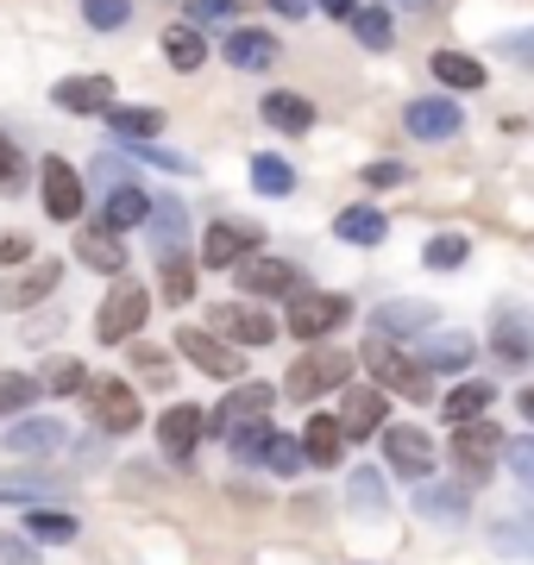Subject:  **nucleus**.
<instances>
[{
	"label": "nucleus",
	"instance_id": "obj_57",
	"mask_svg": "<svg viewBox=\"0 0 534 565\" xmlns=\"http://www.w3.org/2000/svg\"><path fill=\"white\" fill-rule=\"evenodd\" d=\"M270 7H277V13H284V20H302V13H309L314 0H270Z\"/></svg>",
	"mask_w": 534,
	"mask_h": 565
},
{
	"label": "nucleus",
	"instance_id": "obj_19",
	"mask_svg": "<svg viewBox=\"0 0 534 565\" xmlns=\"http://www.w3.org/2000/svg\"><path fill=\"white\" fill-rule=\"evenodd\" d=\"M63 282V264H32L25 277H7L0 282V308H39L51 289Z\"/></svg>",
	"mask_w": 534,
	"mask_h": 565
},
{
	"label": "nucleus",
	"instance_id": "obj_9",
	"mask_svg": "<svg viewBox=\"0 0 534 565\" xmlns=\"http://www.w3.org/2000/svg\"><path fill=\"white\" fill-rule=\"evenodd\" d=\"M377 440H384V459L396 465V471H403V478H415V484H428V471H434V446H428V434H421V427H403V422H384V434H377Z\"/></svg>",
	"mask_w": 534,
	"mask_h": 565
},
{
	"label": "nucleus",
	"instance_id": "obj_46",
	"mask_svg": "<svg viewBox=\"0 0 534 565\" xmlns=\"http://www.w3.org/2000/svg\"><path fill=\"white\" fill-rule=\"evenodd\" d=\"M0 503H51V478H0Z\"/></svg>",
	"mask_w": 534,
	"mask_h": 565
},
{
	"label": "nucleus",
	"instance_id": "obj_7",
	"mask_svg": "<svg viewBox=\"0 0 534 565\" xmlns=\"http://www.w3.org/2000/svg\"><path fill=\"white\" fill-rule=\"evenodd\" d=\"M503 427L496 422H459L452 427V465H466V478H491V465L503 459Z\"/></svg>",
	"mask_w": 534,
	"mask_h": 565
},
{
	"label": "nucleus",
	"instance_id": "obj_12",
	"mask_svg": "<svg viewBox=\"0 0 534 565\" xmlns=\"http://www.w3.org/2000/svg\"><path fill=\"white\" fill-rule=\"evenodd\" d=\"M491 345H496V359H503V371H522V364L534 359V315L503 308L491 321Z\"/></svg>",
	"mask_w": 534,
	"mask_h": 565
},
{
	"label": "nucleus",
	"instance_id": "obj_59",
	"mask_svg": "<svg viewBox=\"0 0 534 565\" xmlns=\"http://www.w3.org/2000/svg\"><path fill=\"white\" fill-rule=\"evenodd\" d=\"M515 408H522V415L534 422V390H522V396H515Z\"/></svg>",
	"mask_w": 534,
	"mask_h": 565
},
{
	"label": "nucleus",
	"instance_id": "obj_10",
	"mask_svg": "<svg viewBox=\"0 0 534 565\" xmlns=\"http://www.w3.org/2000/svg\"><path fill=\"white\" fill-rule=\"evenodd\" d=\"M239 289H246L252 302L296 296V289H302V264H289V258H246V264H239Z\"/></svg>",
	"mask_w": 534,
	"mask_h": 565
},
{
	"label": "nucleus",
	"instance_id": "obj_5",
	"mask_svg": "<svg viewBox=\"0 0 534 565\" xmlns=\"http://www.w3.org/2000/svg\"><path fill=\"white\" fill-rule=\"evenodd\" d=\"M88 422L102 427V434H132V427H139V396H132V390L120 384V377H88Z\"/></svg>",
	"mask_w": 534,
	"mask_h": 565
},
{
	"label": "nucleus",
	"instance_id": "obj_27",
	"mask_svg": "<svg viewBox=\"0 0 534 565\" xmlns=\"http://www.w3.org/2000/svg\"><path fill=\"white\" fill-rule=\"evenodd\" d=\"M472 352H478V340L452 327V333H428V345H421V364H428V371H466V364H472Z\"/></svg>",
	"mask_w": 534,
	"mask_h": 565
},
{
	"label": "nucleus",
	"instance_id": "obj_56",
	"mask_svg": "<svg viewBox=\"0 0 534 565\" xmlns=\"http://www.w3.org/2000/svg\"><path fill=\"white\" fill-rule=\"evenodd\" d=\"M314 7H321V13H333V20H352V13H359V0H314Z\"/></svg>",
	"mask_w": 534,
	"mask_h": 565
},
{
	"label": "nucleus",
	"instance_id": "obj_2",
	"mask_svg": "<svg viewBox=\"0 0 534 565\" xmlns=\"http://www.w3.org/2000/svg\"><path fill=\"white\" fill-rule=\"evenodd\" d=\"M365 371H371L384 390H403L409 403H421V396H428V364H421V359H403V352H396L384 333H371V340H365Z\"/></svg>",
	"mask_w": 534,
	"mask_h": 565
},
{
	"label": "nucleus",
	"instance_id": "obj_3",
	"mask_svg": "<svg viewBox=\"0 0 534 565\" xmlns=\"http://www.w3.org/2000/svg\"><path fill=\"white\" fill-rule=\"evenodd\" d=\"M265 245V226L258 221H214L202 233V270H239Z\"/></svg>",
	"mask_w": 534,
	"mask_h": 565
},
{
	"label": "nucleus",
	"instance_id": "obj_16",
	"mask_svg": "<svg viewBox=\"0 0 534 565\" xmlns=\"http://www.w3.org/2000/svg\"><path fill=\"white\" fill-rule=\"evenodd\" d=\"M202 434H207V415H202V408L177 403V408H164V415H158V446H164L170 459H189Z\"/></svg>",
	"mask_w": 534,
	"mask_h": 565
},
{
	"label": "nucleus",
	"instance_id": "obj_21",
	"mask_svg": "<svg viewBox=\"0 0 534 565\" xmlns=\"http://www.w3.org/2000/svg\"><path fill=\"white\" fill-rule=\"evenodd\" d=\"M226 63L258 76V70H270V63H277V39H270V32H258V25H239V32H226Z\"/></svg>",
	"mask_w": 534,
	"mask_h": 565
},
{
	"label": "nucleus",
	"instance_id": "obj_53",
	"mask_svg": "<svg viewBox=\"0 0 534 565\" xmlns=\"http://www.w3.org/2000/svg\"><path fill=\"white\" fill-rule=\"evenodd\" d=\"M496 546H510V553H534V515L522 527H496Z\"/></svg>",
	"mask_w": 534,
	"mask_h": 565
},
{
	"label": "nucleus",
	"instance_id": "obj_37",
	"mask_svg": "<svg viewBox=\"0 0 534 565\" xmlns=\"http://www.w3.org/2000/svg\"><path fill=\"white\" fill-rule=\"evenodd\" d=\"M466 258H472V239H466V233H434V239L421 245V264H428V270H459Z\"/></svg>",
	"mask_w": 534,
	"mask_h": 565
},
{
	"label": "nucleus",
	"instance_id": "obj_40",
	"mask_svg": "<svg viewBox=\"0 0 534 565\" xmlns=\"http://www.w3.org/2000/svg\"><path fill=\"white\" fill-rule=\"evenodd\" d=\"M151 233H158V245H164V258L183 245V233H189V221H183V202H151Z\"/></svg>",
	"mask_w": 534,
	"mask_h": 565
},
{
	"label": "nucleus",
	"instance_id": "obj_48",
	"mask_svg": "<svg viewBox=\"0 0 534 565\" xmlns=\"http://www.w3.org/2000/svg\"><path fill=\"white\" fill-rule=\"evenodd\" d=\"M503 459H510L515 484H528V490H534V440H510V446H503Z\"/></svg>",
	"mask_w": 534,
	"mask_h": 565
},
{
	"label": "nucleus",
	"instance_id": "obj_33",
	"mask_svg": "<svg viewBox=\"0 0 534 565\" xmlns=\"http://www.w3.org/2000/svg\"><path fill=\"white\" fill-rule=\"evenodd\" d=\"M434 76L447 88H484V63L466 57V51H434Z\"/></svg>",
	"mask_w": 534,
	"mask_h": 565
},
{
	"label": "nucleus",
	"instance_id": "obj_25",
	"mask_svg": "<svg viewBox=\"0 0 534 565\" xmlns=\"http://www.w3.org/2000/svg\"><path fill=\"white\" fill-rule=\"evenodd\" d=\"M0 446H7V452H51V446H63V422H57V415L13 422L7 434H0Z\"/></svg>",
	"mask_w": 534,
	"mask_h": 565
},
{
	"label": "nucleus",
	"instance_id": "obj_26",
	"mask_svg": "<svg viewBox=\"0 0 534 565\" xmlns=\"http://www.w3.org/2000/svg\"><path fill=\"white\" fill-rule=\"evenodd\" d=\"M302 452H309V465H340V452H346V427H340V415H309V427H302Z\"/></svg>",
	"mask_w": 534,
	"mask_h": 565
},
{
	"label": "nucleus",
	"instance_id": "obj_30",
	"mask_svg": "<svg viewBox=\"0 0 534 565\" xmlns=\"http://www.w3.org/2000/svg\"><path fill=\"white\" fill-rule=\"evenodd\" d=\"M151 221V195H139V189H107L102 202V226L107 233H126V226Z\"/></svg>",
	"mask_w": 534,
	"mask_h": 565
},
{
	"label": "nucleus",
	"instance_id": "obj_41",
	"mask_svg": "<svg viewBox=\"0 0 534 565\" xmlns=\"http://www.w3.org/2000/svg\"><path fill=\"white\" fill-rule=\"evenodd\" d=\"M258 465H270L277 478H296V471L309 465V452H302V440H296V434H270V446H265V459H258Z\"/></svg>",
	"mask_w": 534,
	"mask_h": 565
},
{
	"label": "nucleus",
	"instance_id": "obj_58",
	"mask_svg": "<svg viewBox=\"0 0 534 565\" xmlns=\"http://www.w3.org/2000/svg\"><path fill=\"white\" fill-rule=\"evenodd\" d=\"M391 7H415V13H434L440 0H391Z\"/></svg>",
	"mask_w": 534,
	"mask_h": 565
},
{
	"label": "nucleus",
	"instance_id": "obj_13",
	"mask_svg": "<svg viewBox=\"0 0 534 565\" xmlns=\"http://www.w3.org/2000/svg\"><path fill=\"white\" fill-rule=\"evenodd\" d=\"M340 427H346V440H371V434H384V390H377V384H346Z\"/></svg>",
	"mask_w": 534,
	"mask_h": 565
},
{
	"label": "nucleus",
	"instance_id": "obj_15",
	"mask_svg": "<svg viewBox=\"0 0 534 565\" xmlns=\"http://www.w3.org/2000/svg\"><path fill=\"white\" fill-rule=\"evenodd\" d=\"M51 102H57L63 114H107V107H114V76H63L57 88H51Z\"/></svg>",
	"mask_w": 534,
	"mask_h": 565
},
{
	"label": "nucleus",
	"instance_id": "obj_43",
	"mask_svg": "<svg viewBox=\"0 0 534 565\" xmlns=\"http://www.w3.org/2000/svg\"><path fill=\"white\" fill-rule=\"evenodd\" d=\"M39 403V377H13V371H0V415H20V408Z\"/></svg>",
	"mask_w": 534,
	"mask_h": 565
},
{
	"label": "nucleus",
	"instance_id": "obj_1",
	"mask_svg": "<svg viewBox=\"0 0 534 565\" xmlns=\"http://www.w3.org/2000/svg\"><path fill=\"white\" fill-rule=\"evenodd\" d=\"M352 321V302L346 296H333V289H296L289 296V333L296 340H328L333 327Z\"/></svg>",
	"mask_w": 534,
	"mask_h": 565
},
{
	"label": "nucleus",
	"instance_id": "obj_55",
	"mask_svg": "<svg viewBox=\"0 0 534 565\" xmlns=\"http://www.w3.org/2000/svg\"><path fill=\"white\" fill-rule=\"evenodd\" d=\"M32 258V239H25V233H7V239H0V264H25Z\"/></svg>",
	"mask_w": 534,
	"mask_h": 565
},
{
	"label": "nucleus",
	"instance_id": "obj_50",
	"mask_svg": "<svg viewBox=\"0 0 534 565\" xmlns=\"http://www.w3.org/2000/svg\"><path fill=\"white\" fill-rule=\"evenodd\" d=\"M0 565H39V546L20 534H0Z\"/></svg>",
	"mask_w": 534,
	"mask_h": 565
},
{
	"label": "nucleus",
	"instance_id": "obj_11",
	"mask_svg": "<svg viewBox=\"0 0 534 565\" xmlns=\"http://www.w3.org/2000/svg\"><path fill=\"white\" fill-rule=\"evenodd\" d=\"M39 195H44V214H51V221H76V214H83V177H76V163H63V158L44 163Z\"/></svg>",
	"mask_w": 534,
	"mask_h": 565
},
{
	"label": "nucleus",
	"instance_id": "obj_23",
	"mask_svg": "<svg viewBox=\"0 0 534 565\" xmlns=\"http://www.w3.org/2000/svg\"><path fill=\"white\" fill-rule=\"evenodd\" d=\"M102 120L114 126V132H120L126 145H151L158 132H164V114H158V107H139V102H126V107L114 102V107L102 114Z\"/></svg>",
	"mask_w": 534,
	"mask_h": 565
},
{
	"label": "nucleus",
	"instance_id": "obj_14",
	"mask_svg": "<svg viewBox=\"0 0 534 565\" xmlns=\"http://www.w3.org/2000/svg\"><path fill=\"white\" fill-rule=\"evenodd\" d=\"M207 315H214V333H226V345H270L277 340V321L252 315L246 302H221V308H207Z\"/></svg>",
	"mask_w": 534,
	"mask_h": 565
},
{
	"label": "nucleus",
	"instance_id": "obj_47",
	"mask_svg": "<svg viewBox=\"0 0 534 565\" xmlns=\"http://www.w3.org/2000/svg\"><path fill=\"white\" fill-rule=\"evenodd\" d=\"M25 182V163H20V145L7 139V132H0V195H13V189H20Z\"/></svg>",
	"mask_w": 534,
	"mask_h": 565
},
{
	"label": "nucleus",
	"instance_id": "obj_38",
	"mask_svg": "<svg viewBox=\"0 0 534 565\" xmlns=\"http://www.w3.org/2000/svg\"><path fill=\"white\" fill-rule=\"evenodd\" d=\"M491 403H496L491 384H459V390L447 396V422H452V427H459V422H484V408H491Z\"/></svg>",
	"mask_w": 534,
	"mask_h": 565
},
{
	"label": "nucleus",
	"instance_id": "obj_49",
	"mask_svg": "<svg viewBox=\"0 0 534 565\" xmlns=\"http://www.w3.org/2000/svg\"><path fill=\"white\" fill-rule=\"evenodd\" d=\"M233 13H246L239 0H189V25H207V20H233Z\"/></svg>",
	"mask_w": 534,
	"mask_h": 565
},
{
	"label": "nucleus",
	"instance_id": "obj_39",
	"mask_svg": "<svg viewBox=\"0 0 534 565\" xmlns=\"http://www.w3.org/2000/svg\"><path fill=\"white\" fill-rule=\"evenodd\" d=\"M39 390H51V396H76V390H88L83 359H51V364L39 371Z\"/></svg>",
	"mask_w": 534,
	"mask_h": 565
},
{
	"label": "nucleus",
	"instance_id": "obj_36",
	"mask_svg": "<svg viewBox=\"0 0 534 565\" xmlns=\"http://www.w3.org/2000/svg\"><path fill=\"white\" fill-rule=\"evenodd\" d=\"M346 25L359 32V44H365V51H391V39H396L391 7H359V13H352Z\"/></svg>",
	"mask_w": 534,
	"mask_h": 565
},
{
	"label": "nucleus",
	"instance_id": "obj_20",
	"mask_svg": "<svg viewBox=\"0 0 534 565\" xmlns=\"http://www.w3.org/2000/svg\"><path fill=\"white\" fill-rule=\"evenodd\" d=\"M76 258H83L95 277H120L126 270L120 233H107V226H83V233H76Z\"/></svg>",
	"mask_w": 534,
	"mask_h": 565
},
{
	"label": "nucleus",
	"instance_id": "obj_17",
	"mask_svg": "<svg viewBox=\"0 0 534 565\" xmlns=\"http://www.w3.org/2000/svg\"><path fill=\"white\" fill-rule=\"evenodd\" d=\"M270 403H277V390L270 384H239L214 415H207V434H226L233 422H258V415H270Z\"/></svg>",
	"mask_w": 534,
	"mask_h": 565
},
{
	"label": "nucleus",
	"instance_id": "obj_24",
	"mask_svg": "<svg viewBox=\"0 0 534 565\" xmlns=\"http://www.w3.org/2000/svg\"><path fill=\"white\" fill-rule=\"evenodd\" d=\"M466 509H472V497L452 490V484H421L415 490V515H428V522H440V527H459Z\"/></svg>",
	"mask_w": 534,
	"mask_h": 565
},
{
	"label": "nucleus",
	"instance_id": "obj_52",
	"mask_svg": "<svg viewBox=\"0 0 534 565\" xmlns=\"http://www.w3.org/2000/svg\"><path fill=\"white\" fill-rule=\"evenodd\" d=\"M496 51H503V57H515V63H534V32H503V39H496Z\"/></svg>",
	"mask_w": 534,
	"mask_h": 565
},
{
	"label": "nucleus",
	"instance_id": "obj_6",
	"mask_svg": "<svg viewBox=\"0 0 534 565\" xmlns=\"http://www.w3.org/2000/svg\"><path fill=\"white\" fill-rule=\"evenodd\" d=\"M145 308H151V296H145L139 282H114V296H107L102 315H95V340L102 345L132 340V333L145 327Z\"/></svg>",
	"mask_w": 534,
	"mask_h": 565
},
{
	"label": "nucleus",
	"instance_id": "obj_18",
	"mask_svg": "<svg viewBox=\"0 0 534 565\" xmlns=\"http://www.w3.org/2000/svg\"><path fill=\"white\" fill-rule=\"evenodd\" d=\"M459 102H447V95H428V102H409V114H403V126H409L415 139H452L459 132Z\"/></svg>",
	"mask_w": 534,
	"mask_h": 565
},
{
	"label": "nucleus",
	"instance_id": "obj_31",
	"mask_svg": "<svg viewBox=\"0 0 534 565\" xmlns=\"http://www.w3.org/2000/svg\"><path fill=\"white\" fill-rule=\"evenodd\" d=\"M164 57H170V70H202L207 63V39H202V25H170L164 32Z\"/></svg>",
	"mask_w": 534,
	"mask_h": 565
},
{
	"label": "nucleus",
	"instance_id": "obj_51",
	"mask_svg": "<svg viewBox=\"0 0 534 565\" xmlns=\"http://www.w3.org/2000/svg\"><path fill=\"white\" fill-rule=\"evenodd\" d=\"M132 364H139L151 384H170V364H164V352H158V345H139V352H132Z\"/></svg>",
	"mask_w": 534,
	"mask_h": 565
},
{
	"label": "nucleus",
	"instance_id": "obj_29",
	"mask_svg": "<svg viewBox=\"0 0 534 565\" xmlns=\"http://www.w3.org/2000/svg\"><path fill=\"white\" fill-rule=\"evenodd\" d=\"M333 239H346V245H384L391 239V221H384V214H377V207H346V214H340V221H333Z\"/></svg>",
	"mask_w": 534,
	"mask_h": 565
},
{
	"label": "nucleus",
	"instance_id": "obj_54",
	"mask_svg": "<svg viewBox=\"0 0 534 565\" xmlns=\"http://www.w3.org/2000/svg\"><path fill=\"white\" fill-rule=\"evenodd\" d=\"M365 182H371V189H396V182H403V163H391V158L365 163Z\"/></svg>",
	"mask_w": 534,
	"mask_h": 565
},
{
	"label": "nucleus",
	"instance_id": "obj_44",
	"mask_svg": "<svg viewBox=\"0 0 534 565\" xmlns=\"http://www.w3.org/2000/svg\"><path fill=\"white\" fill-rule=\"evenodd\" d=\"M164 296L170 302H189V296H195V264H189L183 252H170L164 258Z\"/></svg>",
	"mask_w": 534,
	"mask_h": 565
},
{
	"label": "nucleus",
	"instance_id": "obj_8",
	"mask_svg": "<svg viewBox=\"0 0 534 565\" xmlns=\"http://www.w3.org/2000/svg\"><path fill=\"white\" fill-rule=\"evenodd\" d=\"M177 352H183L195 371H207V377H226V384L246 371V364H239V352H233L221 333H202V327H183V333H177Z\"/></svg>",
	"mask_w": 534,
	"mask_h": 565
},
{
	"label": "nucleus",
	"instance_id": "obj_32",
	"mask_svg": "<svg viewBox=\"0 0 534 565\" xmlns=\"http://www.w3.org/2000/svg\"><path fill=\"white\" fill-rule=\"evenodd\" d=\"M25 534L63 546V541H76V515H63V509H51V503H32L25 509Z\"/></svg>",
	"mask_w": 534,
	"mask_h": 565
},
{
	"label": "nucleus",
	"instance_id": "obj_35",
	"mask_svg": "<svg viewBox=\"0 0 534 565\" xmlns=\"http://www.w3.org/2000/svg\"><path fill=\"white\" fill-rule=\"evenodd\" d=\"M226 446H233V459L239 465H258L265 459V446H270V422L258 415V422H233L226 427Z\"/></svg>",
	"mask_w": 534,
	"mask_h": 565
},
{
	"label": "nucleus",
	"instance_id": "obj_28",
	"mask_svg": "<svg viewBox=\"0 0 534 565\" xmlns=\"http://www.w3.org/2000/svg\"><path fill=\"white\" fill-rule=\"evenodd\" d=\"M258 114H265V120L277 126V132H289V139H302V132L314 126V107L302 102V95H289V88H277V95H265V107H258Z\"/></svg>",
	"mask_w": 534,
	"mask_h": 565
},
{
	"label": "nucleus",
	"instance_id": "obj_22",
	"mask_svg": "<svg viewBox=\"0 0 534 565\" xmlns=\"http://www.w3.org/2000/svg\"><path fill=\"white\" fill-rule=\"evenodd\" d=\"M434 315H440L434 302H384L377 315H371V327H377L384 340H396V333L409 340V333H428V327H434Z\"/></svg>",
	"mask_w": 534,
	"mask_h": 565
},
{
	"label": "nucleus",
	"instance_id": "obj_42",
	"mask_svg": "<svg viewBox=\"0 0 534 565\" xmlns=\"http://www.w3.org/2000/svg\"><path fill=\"white\" fill-rule=\"evenodd\" d=\"M352 503H359V515H371V522L391 509V497H384V478H377L371 465H359V471H352Z\"/></svg>",
	"mask_w": 534,
	"mask_h": 565
},
{
	"label": "nucleus",
	"instance_id": "obj_34",
	"mask_svg": "<svg viewBox=\"0 0 534 565\" xmlns=\"http://www.w3.org/2000/svg\"><path fill=\"white\" fill-rule=\"evenodd\" d=\"M246 177H252L258 195H289V189H296V170H289L284 158H270V151H258V158L246 163Z\"/></svg>",
	"mask_w": 534,
	"mask_h": 565
},
{
	"label": "nucleus",
	"instance_id": "obj_45",
	"mask_svg": "<svg viewBox=\"0 0 534 565\" xmlns=\"http://www.w3.org/2000/svg\"><path fill=\"white\" fill-rule=\"evenodd\" d=\"M83 20L95 25V32H120V25L132 20V7H126V0H83Z\"/></svg>",
	"mask_w": 534,
	"mask_h": 565
},
{
	"label": "nucleus",
	"instance_id": "obj_4",
	"mask_svg": "<svg viewBox=\"0 0 534 565\" xmlns=\"http://www.w3.org/2000/svg\"><path fill=\"white\" fill-rule=\"evenodd\" d=\"M346 384H352V359H346V352H309L302 364H289L284 396H296V403H314L321 390H346Z\"/></svg>",
	"mask_w": 534,
	"mask_h": 565
}]
</instances>
